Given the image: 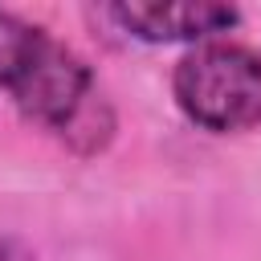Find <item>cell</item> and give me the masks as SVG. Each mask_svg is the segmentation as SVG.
Returning a JSON list of instances; mask_svg holds the SVG:
<instances>
[{
  "mask_svg": "<svg viewBox=\"0 0 261 261\" xmlns=\"http://www.w3.org/2000/svg\"><path fill=\"white\" fill-rule=\"evenodd\" d=\"M179 114L208 135H241L261 126V53L241 41L192 45L171 69Z\"/></svg>",
  "mask_w": 261,
  "mask_h": 261,
  "instance_id": "7a4b0ae2",
  "label": "cell"
},
{
  "mask_svg": "<svg viewBox=\"0 0 261 261\" xmlns=\"http://www.w3.org/2000/svg\"><path fill=\"white\" fill-rule=\"evenodd\" d=\"M41 37H45V24H33V20L0 8V94H8L16 86V77L24 73Z\"/></svg>",
  "mask_w": 261,
  "mask_h": 261,
  "instance_id": "277c9868",
  "label": "cell"
},
{
  "mask_svg": "<svg viewBox=\"0 0 261 261\" xmlns=\"http://www.w3.org/2000/svg\"><path fill=\"white\" fill-rule=\"evenodd\" d=\"M106 20H114L126 37L147 45H204L220 41L241 24L237 4H212V0H175V4H106Z\"/></svg>",
  "mask_w": 261,
  "mask_h": 261,
  "instance_id": "3957f363",
  "label": "cell"
},
{
  "mask_svg": "<svg viewBox=\"0 0 261 261\" xmlns=\"http://www.w3.org/2000/svg\"><path fill=\"white\" fill-rule=\"evenodd\" d=\"M12 106L24 122L53 135L65 151L77 159L102 155L118 135V110L110 94L102 90L98 73L86 57H77L65 41H57L49 29L37 41L24 73L8 90Z\"/></svg>",
  "mask_w": 261,
  "mask_h": 261,
  "instance_id": "6da1fadb",
  "label": "cell"
}]
</instances>
